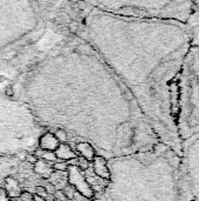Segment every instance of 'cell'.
<instances>
[{
	"label": "cell",
	"instance_id": "5",
	"mask_svg": "<svg viewBox=\"0 0 199 201\" xmlns=\"http://www.w3.org/2000/svg\"><path fill=\"white\" fill-rule=\"evenodd\" d=\"M34 169L36 173H39L41 175H50V173H52V172L49 171L50 168H49L47 161L41 160V159H39V161L34 165Z\"/></svg>",
	"mask_w": 199,
	"mask_h": 201
},
{
	"label": "cell",
	"instance_id": "12",
	"mask_svg": "<svg viewBox=\"0 0 199 201\" xmlns=\"http://www.w3.org/2000/svg\"><path fill=\"white\" fill-rule=\"evenodd\" d=\"M35 194H36V195H39V196H42V198H46V196L48 195L44 186H38V187H36V188H35Z\"/></svg>",
	"mask_w": 199,
	"mask_h": 201
},
{
	"label": "cell",
	"instance_id": "10",
	"mask_svg": "<svg viewBox=\"0 0 199 201\" xmlns=\"http://www.w3.org/2000/svg\"><path fill=\"white\" fill-rule=\"evenodd\" d=\"M19 198L21 199V201H33V194H31V193L27 191L21 192Z\"/></svg>",
	"mask_w": 199,
	"mask_h": 201
},
{
	"label": "cell",
	"instance_id": "3",
	"mask_svg": "<svg viewBox=\"0 0 199 201\" xmlns=\"http://www.w3.org/2000/svg\"><path fill=\"white\" fill-rule=\"evenodd\" d=\"M76 148H78V153L82 155V158H84L86 160L90 161V160H94V157H95V151L94 148L88 143V142H78L76 143Z\"/></svg>",
	"mask_w": 199,
	"mask_h": 201
},
{
	"label": "cell",
	"instance_id": "4",
	"mask_svg": "<svg viewBox=\"0 0 199 201\" xmlns=\"http://www.w3.org/2000/svg\"><path fill=\"white\" fill-rule=\"evenodd\" d=\"M94 171L98 177L103 179H109V171L107 168L106 161L102 158H95L94 159Z\"/></svg>",
	"mask_w": 199,
	"mask_h": 201
},
{
	"label": "cell",
	"instance_id": "1",
	"mask_svg": "<svg viewBox=\"0 0 199 201\" xmlns=\"http://www.w3.org/2000/svg\"><path fill=\"white\" fill-rule=\"evenodd\" d=\"M59 141L56 140V138L54 137L50 133H46L44 137L40 139V146L42 151L46 152H55L56 148L59 147Z\"/></svg>",
	"mask_w": 199,
	"mask_h": 201
},
{
	"label": "cell",
	"instance_id": "7",
	"mask_svg": "<svg viewBox=\"0 0 199 201\" xmlns=\"http://www.w3.org/2000/svg\"><path fill=\"white\" fill-rule=\"evenodd\" d=\"M54 137L56 138V140L59 142H66L67 141V132H64L62 129H58L55 132V135Z\"/></svg>",
	"mask_w": 199,
	"mask_h": 201
},
{
	"label": "cell",
	"instance_id": "16",
	"mask_svg": "<svg viewBox=\"0 0 199 201\" xmlns=\"http://www.w3.org/2000/svg\"><path fill=\"white\" fill-rule=\"evenodd\" d=\"M45 201H56V200H55L54 195H47L45 198Z\"/></svg>",
	"mask_w": 199,
	"mask_h": 201
},
{
	"label": "cell",
	"instance_id": "11",
	"mask_svg": "<svg viewBox=\"0 0 199 201\" xmlns=\"http://www.w3.org/2000/svg\"><path fill=\"white\" fill-rule=\"evenodd\" d=\"M44 187H45V189H46V192H47V194H48V195H54V193L56 192V188H55V186H54L52 182H47Z\"/></svg>",
	"mask_w": 199,
	"mask_h": 201
},
{
	"label": "cell",
	"instance_id": "14",
	"mask_svg": "<svg viewBox=\"0 0 199 201\" xmlns=\"http://www.w3.org/2000/svg\"><path fill=\"white\" fill-rule=\"evenodd\" d=\"M0 201H7V195H6V192L4 189L0 188Z\"/></svg>",
	"mask_w": 199,
	"mask_h": 201
},
{
	"label": "cell",
	"instance_id": "13",
	"mask_svg": "<svg viewBox=\"0 0 199 201\" xmlns=\"http://www.w3.org/2000/svg\"><path fill=\"white\" fill-rule=\"evenodd\" d=\"M26 160H27V162L32 163V165H35L36 162L39 161V159H38L36 155H34V154H28V155L26 157Z\"/></svg>",
	"mask_w": 199,
	"mask_h": 201
},
{
	"label": "cell",
	"instance_id": "2",
	"mask_svg": "<svg viewBox=\"0 0 199 201\" xmlns=\"http://www.w3.org/2000/svg\"><path fill=\"white\" fill-rule=\"evenodd\" d=\"M54 154H55V157L61 159V160H69V159L76 158V154L74 153V151H72V148L69 147V145H67V143L59 145V147L56 148Z\"/></svg>",
	"mask_w": 199,
	"mask_h": 201
},
{
	"label": "cell",
	"instance_id": "9",
	"mask_svg": "<svg viewBox=\"0 0 199 201\" xmlns=\"http://www.w3.org/2000/svg\"><path fill=\"white\" fill-rule=\"evenodd\" d=\"M78 167H80L82 171H86L88 168V166H89V161L88 160H86L84 158H82V157H80V158H78Z\"/></svg>",
	"mask_w": 199,
	"mask_h": 201
},
{
	"label": "cell",
	"instance_id": "15",
	"mask_svg": "<svg viewBox=\"0 0 199 201\" xmlns=\"http://www.w3.org/2000/svg\"><path fill=\"white\" fill-rule=\"evenodd\" d=\"M33 201H45V198L34 194V195H33Z\"/></svg>",
	"mask_w": 199,
	"mask_h": 201
},
{
	"label": "cell",
	"instance_id": "8",
	"mask_svg": "<svg viewBox=\"0 0 199 201\" xmlns=\"http://www.w3.org/2000/svg\"><path fill=\"white\" fill-rule=\"evenodd\" d=\"M54 198H55V200L56 201H68L67 196H66V194L63 193L62 189L55 192V193H54Z\"/></svg>",
	"mask_w": 199,
	"mask_h": 201
},
{
	"label": "cell",
	"instance_id": "6",
	"mask_svg": "<svg viewBox=\"0 0 199 201\" xmlns=\"http://www.w3.org/2000/svg\"><path fill=\"white\" fill-rule=\"evenodd\" d=\"M68 168V165L66 161H58L53 165V169L55 172H66Z\"/></svg>",
	"mask_w": 199,
	"mask_h": 201
}]
</instances>
